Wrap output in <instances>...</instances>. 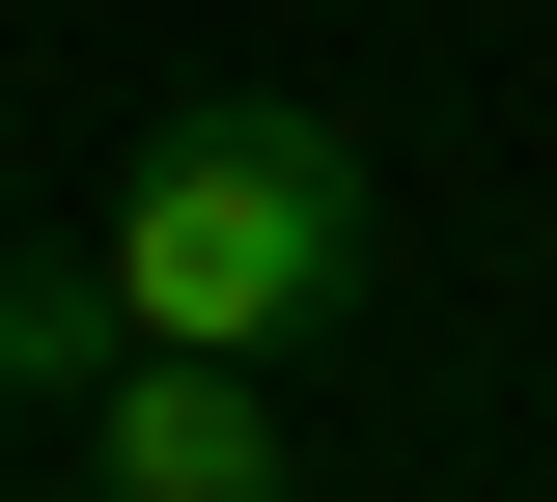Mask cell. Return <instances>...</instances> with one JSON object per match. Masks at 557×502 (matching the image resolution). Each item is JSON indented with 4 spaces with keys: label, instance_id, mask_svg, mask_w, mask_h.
Instances as JSON below:
<instances>
[{
    "label": "cell",
    "instance_id": "cell-2",
    "mask_svg": "<svg viewBox=\"0 0 557 502\" xmlns=\"http://www.w3.org/2000/svg\"><path fill=\"white\" fill-rule=\"evenodd\" d=\"M84 502H307V419H278V363H168L112 335V391H84Z\"/></svg>",
    "mask_w": 557,
    "mask_h": 502
},
{
    "label": "cell",
    "instance_id": "cell-1",
    "mask_svg": "<svg viewBox=\"0 0 557 502\" xmlns=\"http://www.w3.org/2000/svg\"><path fill=\"white\" fill-rule=\"evenodd\" d=\"M84 280H112V335H168V363H278V335H335V307L391 280V196H362L335 112L196 84V112H139L112 223H84Z\"/></svg>",
    "mask_w": 557,
    "mask_h": 502
},
{
    "label": "cell",
    "instance_id": "cell-3",
    "mask_svg": "<svg viewBox=\"0 0 557 502\" xmlns=\"http://www.w3.org/2000/svg\"><path fill=\"white\" fill-rule=\"evenodd\" d=\"M0 391H28V419L112 391V280H84V252H0Z\"/></svg>",
    "mask_w": 557,
    "mask_h": 502
}]
</instances>
